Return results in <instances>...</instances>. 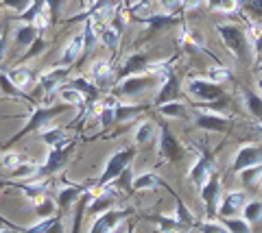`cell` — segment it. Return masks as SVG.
<instances>
[{"label": "cell", "instance_id": "6da1fadb", "mask_svg": "<svg viewBox=\"0 0 262 233\" xmlns=\"http://www.w3.org/2000/svg\"><path fill=\"white\" fill-rule=\"evenodd\" d=\"M216 33L221 37V42L227 48V53L232 55L236 61L241 63H249L251 61V42L249 35L243 27L234 22H221L216 24Z\"/></svg>", "mask_w": 262, "mask_h": 233}, {"label": "cell", "instance_id": "7a4b0ae2", "mask_svg": "<svg viewBox=\"0 0 262 233\" xmlns=\"http://www.w3.org/2000/svg\"><path fill=\"white\" fill-rule=\"evenodd\" d=\"M29 107H31V116H29V120H27V124H24L15 135H11V140H7V142L3 144L5 150L9 148V146H13L15 142H20L24 135L39 131V128H44L48 122H53L57 116H61V114H66L68 109H72L70 105H66V102H61V105H29Z\"/></svg>", "mask_w": 262, "mask_h": 233}, {"label": "cell", "instance_id": "3957f363", "mask_svg": "<svg viewBox=\"0 0 262 233\" xmlns=\"http://www.w3.org/2000/svg\"><path fill=\"white\" fill-rule=\"evenodd\" d=\"M134 157H136V146H122L116 152H112L107 164L103 168V174L94 181L92 190H101L105 186H110V183H114L131 164H134Z\"/></svg>", "mask_w": 262, "mask_h": 233}, {"label": "cell", "instance_id": "277c9868", "mask_svg": "<svg viewBox=\"0 0 262 233\" xmlns=\"http://www.w3.org/2000/svg\"><path fill=\"white\" fill-rule=\"evenodd\" d=\"M77 146H79L77 140H66L61 144H57V146H51L46 152V157H44V162L39 164L37 176H53L57 172H61L63 168L70 164Z\"/></svg>", "mask_w": 262, "mask_h": 233}, {"label": "cell", "instance_id": "5b68a950", "mask_svg": "<svg viewBox=\"0 0 262 233\" xmlns=\"http://www.w3.org/2000/svg\"><path fill=\"white\" fill-rule=\"evenodd\" d=\"M162 81H164V76L160 74L142 72V74H134V76H127L122 81H118L116 87H114V94L120 96V98H136V96L144 94L151 87H160Z\"/></svg>", "mask_w": 262, "mask_h": 233}, {"label": "cell", "instance_id": "8992f818", "mask_svg": "<svg viewBox=\"0 0 262 233\" xmlns=\"http://www.w3.org/2000/svg\"><path fill=\"white\" fill-rule=\"evenodd\" d=\"M158 152L164 162L168 164H179L182 159L186 157V146L177 140V135L170 131L168 124H160V131H158Z\"/></svg>", "mask_w": 262, "mask_h": 233}, {"label": "cell", "instance_id": "52a82bcc", "mask_svg": "<svg viewBox=\"0 0 262 233\" xmlns=\"http://www.w3.org/2000/svg\"><path fill=\"white\" fill-rule=\"evenodd\" d=\"M129 216H134V210H129V207H112V210L94 216L88 233H114Z\"/></svg>", "mask_w": 262, "mask_h": 233}, {"label": "cell", "instance_id": "ba28073f", "mask_svg": "<svg viewBox=\"0 0 262 233\" xmlns=\"http://www.w3.org/2000/svg\"><path fill=\"white\" fill-rule=\"evenodd\" d=\"M131 18L146 27V39H153L160 33H164V31L182 24L177 13H166V11L164 13H146V15H131Z\"/></svg>", "mask_w": 262, "mask_h": 233}, {"label": "cell", "instance_id": "9c48e42d", "mask_svg": "<svg viewBox=\"0 0 262 233\" xmlns=\"http://www.w3.org/2000/svg\"><path fill=\"white\" fill-rule=\"evenodd\" d=\"M186 92L192 96V98H196L199 102H212V100H221L225 98V90L223 85H216L208 81L206 76H194V79H188L186 83Z\"/></svg>", "mask_w": 262, "mask_h": 233}, {"label": "cell", "instance_id": "30bf717a", "mask_svg": "<svg viewBox=\"0 0 262 233\" xmlns=\"http://www.w3.org/2000/svg\"><path fill=\"white\" fill-rule=\"evenodd\" d=\"M192 122L196 128L203 131H212V133H227L232 128V118L219 111H210V109H196V114L192 116Z\"/></svg>", "mask_w": 262, "mask_h": 233}, {"label": "cell", "instance_id": "8fae6325", "mask_svg": "<svg viewBox=\"0 0 262 233\" xmlns=\"http://www.w3.org/2000/svg\"><path fill=\"white\" fill-rule=\"evenodd\" d=\"M68 76H70V66H61L59 63V66H53V68H46L44 72H39L35 79V85L44 96H51L59 90Z\"/></svg>", "mask_w": 262, "mask_h": 233}, {"label": "cell", "instance_id": "7c38bea8", "mask_svg": "<svg viewBox=\"0 0 262 233\" xmlns=\"http://www.w3.org/2000/svg\"><path fill=\"white\" fill-rule=\"evenodd\" d=\"M153 61V55L149 50H138V53H131L129 57L125 59V63L118 68L116 76H114V85H116L118 81H122V79L127 76H134V74H142V72L149 70Z\"/></svg>", "mask_w": 262, "mask_h": 233}, {"label": "cell", "instance_id": "4fadbf2b", "mask_svg": "<svg viewBox=\"0 0 262 233\" xmlns=\"http://www.w3.org/2000/svg\"><path fill=\"white\" fill-rule=\"evenodd\" d=\"M258 164H262V142L243 144V146L234 152L229 170L238 174L241 170H245V168H251V166H258Z\"/></svg>", "mask_w": 262, "mask_h": 233}, {"label": "cell", "instance_id": "5bb4252c", "mask_svg": "<svg viewBox=\"0 0 262 233\" xmlns=\"http://www.w3.org/2000/svg\"><path fill=\"white\" fill-rule=\"evenodd\" d=\"M7 186L22 190L29 200H35L37 203L39 198H44L51 192L53 181H51V176H33V179H22V181H7Z\"/></svg>", "mask_w": 262, "mask_h": 233}, {"label": "cell", "instance_id": "9a60e30c", "mask_svg": "<svg viewBox=\"0 0 262 233\" xmlns=\"http://www.w3.org/2000/svg\"><path fill=\"white\" fill-rule=\"evenodd\" d=\"M212 170H214V155L203 148L199 152V157H196V162L192 164V168L188 170V181H190L194 188H201L203 183L210 179Z\"/></svg>", "mask_w": 262, "mask_h": 233}, {"label": "cell", "instance_id": "2e32d148", "mask_svg": "<svg viewBox=\"0 0 262 233\" xmlns=\"http://www.w3.org/2000/svg\"><path fill=\"white\" fill-rule=\"evenodd\" d=\"M199 192H201L203 205H206L208 218H214V216H219V203H221V196H223V194H221V179H219V174L212 172L210 179L199 188Z\"/></svg>", "mask_w": 262, "mask_h": 233}, {"label": "cell", "instance_id": "e0dca14e", "mask_svg": "<svg viewBox=\"0 0 262 233\" xmlns=\"http://www.w3.org/2000/svg\"><path fill=\"white\" fill-rule=\"evenodd\" d=\"M90 188H94V181H85V183H81V186H61L59 190H57L55 192V203H57V207H59L61 216L66 212H70V207H75V203L81 198V194Z\"/></svg>", "mask_w": 262, "mask_h": 233}, {"label": "cell", "instance_id": "ac0fdd59", "mask_svg": "<svg viewBox=\"0 0 262 233\" xmlns=\"http://www.w3.org/2000/svg\"><path fill=\"white\" fill-rule=\"evenodd\" d=\"M179 94H182V81H179L177 72L173 68L166 76H164V81L160 83L153 102H155V107H158V105H164V102H168V100H179Z\"/></svg>", "mask_w": 262, "mask_h": 233}, {"label": "cell", "instance_id": "d6986e66", "mask_svg": "<svg viewBox=\"0 0 262 233\" xmlns=\"http://www.w3.org/2000/svg\"><path fill=\"white\" fill-rule=\"evenodd\" d=\"M247 192L245 190H232V192H225L223 196H221V203H219V216L221 218H232V216H236L243 205L247 203Z\"/></svg>", "mask_w": 262, "mask_h": 233}, {"label": "cell", "instance_id": "ffe728a7", "mask_svg": "<svg viewBox=\"0 0 262 233\" xmlns=\"http://www.w3.org/2000/svg\"><path fill=\"white\" fill-rule=\"evenodd\" d=\"M110 11H112V0H90V5L85 7L83 11L72 15V18H68L66 22H70V24L72 22H85V20L98 22V20H103Z\"/></svg>", "mask_w": 262, "mask_h": 233}, {"label": "cell", "instance_id": "44dd1931", "mask_svg": "<svg viewBox=\"0 0 262 233\" xmlns=\"http://www.w3.org/2000/svg\"><path fill=\"white\" fill-rule=\"evenodd\" d=\"M83 57V33H75L70 37V42L63 46V50L59 55V63L61 66H72Z\"/></svg>", "mask_w": 262, "mask_h": 233}, {"label": "cell", "instance_id": "7402d4cb", "mask_svg": "<svg viewBox=\"0 0 262 233\" xmlns=\"http://www.w3.org/2000/svg\"><path fill=\"white\" fill-rule=\"evenodd\" d=\"M144 109H149V105L144 102H122L116 98V107H114V124H122L129 118H136L138 114H142Z\"/></svg>", "mask_w": 262, "mask_h": 233}, {"label": "cell", "instance_id": "603a6c76", "mask_svg": "<svg viewBox=\"0 0 262 233\" xmlns=\"http://www.w3.org/2000/svg\"><path fill=\"white\" fill-rule=\"evenodd\" d=\"M94 31H96V35H98V42H101L103 46H107L110 50H114V55H116L118 48H120V37H122L118 31L112 29L110 24H101V20L94 22Z\"/></svg>", "mask_w": 262, "mask_h": 233}, {"label": "cell", "instance_id": "cb8c5ba5", "mask_svg": "<svg viewBox=\"0 0 262 233\" xmlns=\"http://www.w3.org/2000/svg\"><path fill=\"white\" fill-rule=\"evenodd\" d=\"M241 96H243V105L247 109V114L258 124H262V96L258 92L249 90V87H241Z\"/></svg>", "mask_w": 262, "mask_h": 233}, {"label": "cell", "instance_id": "d4e9b609", "mask_svg": "<svg viewBox=\"0 0 262 233\" xmlns=\"http://www.w3.org/2000/svg\"><path fill=\"white\" fill-rule=\"evenodd\" d=\"M0 96H7V98H15V100H27L29 105H35V100L31 98V94H27L24 90H20L9 76L7 72L0 70Z\"/></svg>", "mask_w": 262, "mask_h": 233}, {"label": "cell", "instance_id": "484cf974", "mask_svg": "<svg viewBox=\"0 0 262 233\" xmlns=\"http://www.w3.org/2000/svg\"><path fill=\"white\" fill-rule=\"evenodd\" d=\"M39 35V29L35 24H27V22H20L18 27L13 29V44L18 48H29L33 44V39Z\"/></svg>", "mask_w": 262, "mask_h": 233}, {"label": "cell", "instance_id": "4316f807", "mask_svg": "<svg viewBox=\"0 0 262 233\" xmlns=\"http://www.w3.org/2000/svg\"><path fill=\"white\" fill-rule=\"evenodd\" d=\"M158 111L166 118V120H190V111H188L186 102L182 100H168L164 105H158Z\"/></svg>", "mask_w": 262, "mask_h": 233}, {"label": "cell", "instance_id": "83f0119b", "mask_svg": "<svg viewBox=\"0 0 262 233\" xmlns=\"http://www.w3.org/2000/svg\"><path fill=\"white\" fill-rule=\"evenodd\" d=\"M158 131H160V126L155 124L153 120H142V122L134 128L136 146H144V144H149L151 140H158Z\"/></svg>", "mask_w": 262, "mask_h": 233}, {"label": "cell", "instance_id": "f1b7e54d", "mask_svg": "<svg viewBox=\"0 0 262 233\" xmlns=\"http://www.w3.org/2000/svg\"><path fill=\"white\" fill-rule=\"evenodd\" d=\"M164 183L166 181H162L155 172H140L138 176H134L131 179V190L134 192H153L155 188H164Z\"/></svg>", "mask_w": 262, "mask_h": 233}, {"label": "cell", "instance_id": "f546056e", "mask_svg": "<svg viewBox=\"0 0 262 233\" xmlns=\"http://www.w3.org/2000/svg\"><path fill=\"white\" fill-rule=\"evenodd\" d=\"M7 76L11 79V81L20 87V90H27V87L35 81V72H33L31 66H24V63H20V66H13L7 70Z\"/></svg>", "mask_w": 262, "mask_h": 233}, {"label": "cell", "instance_id": "4dcf8cb0", "mask_svg": "<svg viewBox=\"0 0 262 233\" xmlns=\"http://www.w3.org/2000/svg\"><path fill=\"white\" fill-rule=\"evenodd\" d=\"M57 96H59L61 102H66V105H70V107H77V109L88 107L85 96L81 94L77 87H72V85H61L59 90H57Z\"/></svg>", "mask_w": 262, "mask_h": 233}, {"label": "cell", "instance_id": "1f68e13d", "mask_svg": "<svg viewBox=\"0 0 262 233\" xmlns=\"http://www.w3.org/2000/svg\"><path fill=\"white\" fill-rule=\"evenodd\" d=\"M146 220L158 224L162 233H177V231H188V227L177 218V216H146Z\"/></svg>", "mask_w": 262, "mask_h": 233}, {"label": "cell", "instance_id": "d6a6232c", "mask_svg": "<svg viewBox=\"0 0 262 233\" xmlns=\"http://www.w3.org/2000/svg\"><path fill=\"white\" fill-rule=\"evenodd\" d=\"M114 107H116V98L107 96L98 102V122H101L103 131H110L114 126Z\"/></svg>", "mask_w": 262, "mask_h": 233}, {"label": "cell", "instance_id": "836d02e7", "mask_svg": "<svg viewBox=\"0 0 262 233\" xmlns=\"http://www.w3.org/2000/svg\"><path fill=\"white\" fill-rule=\"evenodd\" d=\"M114 76V68H112V61L110 59H96L90 63V79L96 83L101 81H110Z\"/></svg>", "mask_w": 262, "mask_h": 233}, {"label": "cell", "instance_id": "e575fe53", "mask_svg": "<svg viewBox=\"0 0 262 233\" xmlns=\"http://www.w3.org/2000/svg\"><path fill=\"white\" fill-rule=\"evenodd\" d=\"M68 85L77 87V90L85 96V100H88V102H92V100L98 98V87H96V83H94L90 76H75Z\"/></svg>", "mask_w": 262, "mask_h": 233}, {"label": "cell", "instance_id": "d590c367", "mask_svg": "<svg viewBox=\"0 0 262 233\" xmlns=\"http://www.w3.org/2000/svg\"><path fill=\"white\" fill-rule=\"evenodd\" d=\"M48 39L44 37V35H37L35 39H33V44L27 48V53L24 55H20V59H18V63H27V61H33V59H37L39 55H44L46 50H48Z\"/></svg>", "mask_w": 262, "mask_h": 233}, {"label": "cell", "instance_id": "8d00e7d4", "mask_svg": "<svg viewBox=\"0 0 262 233\" xmlns=\"http://www.w3.org/2000/svg\"><path fill=\"white\" fill-rule=\"evenodd\" d=\"M249 42H251V50L256 53V63H262V22L253 20L249 22Z\"/></svg>", "mask_w": 262, "mask_h": 233}, {"label": "cell", "instance_id": "74e56055", "mask_svg": "<svg viewBox=\"0 0 262 233\" xmlns=\"http://www.w3.org/2000/svg\"><path fill=\"white\" fill-rule=\"evenodd\" d=\"M37 170H39V164L33 162V159H24L20 166H15L11 170V179L13 181H22V179H33V176H37Z\"/></svg>", "mask_w": 262, "mask_h": 233}, {"label": "cell", "instance_id": "f35d334b", "mask_svg": "<svg viewBox=\"0 0 262 233\" xmlns=\"http://www.w3.org/2000/svg\"><path fill=\"white\" fill-rule=\"evenodd\" d=\"M179 46H184V50H199V48L203 46V37L199 31H192V29H186L182 31V35L177 37Z\"/></svg>", "mask_w": 262, "mask_h": 233}, {"label": "cell", "instance_id": "ab89813d", "mask_svg": "<svg viewBox=\"0 0 262 233\" xmlns=\"http://www.w3.org/2000/svg\"><path fill=\"white\" fill-rule=\"evenodd\" d=\"M238 179H241V183H243V190L256 188L258 183H260V179H262V164L241 170V172H238Z\"/></svg>", "mask_w": 262, "mask_h": 233}, {"label": "cell", "instance_id": "60d3db41", "mask_svg": "<svg viewBox=\"0 0 262 233\" xmlns=\"http://www.w3.org/2000/svg\"><path fill=\"white\" fill-rule=\"evenodd\" d=\"M39 140H42L48 148L51 146H57V144H61V142H66L68 138H66V131L61 126H51V128H39Z\"/></svg>", "mask_w": 262, "mask_h": 233}, {"label": "cell", "instance_id": "b9f144b4", "mask_svg": "<svg viewBox=\"0 0 262 233\" xmlns=\"http://www.w3.org/2000/svg\"><path fill=\"white\" fill-rule=\"evenodd\" d=\"M55 214H59V207H57L53 196L46 194L44 198H39L37 203H35V216H37V220L51 218V216H55Z\"/></svg>", "mask_w": 262, "mask_h": 233}, {"label": "cell", "instance_id": "7bdbcfd3", "mask_svg": "<svg viewBox=\"0 0 262 233\" xmlns=\"http://www.w3.org/2000/svg\"><path fill=\"white\" fill-rule=\"evenodd\" d=\"M83 57L85 55H90L96 48V44H98V35H96V31H94V22L92 20H85L83 22ZM81 57V59H83Z\"/></svg>", "mask_w": 262, "mask_h": 233}, {"label": "cell", "instance_id": "ee69618b", "mask_svg": "<svg viewBox=\"0 0 262 233\" xmlns=\"http://www.w3.org/2000/svg\"><path fill=\"white\" fill-rule=\"evenodd\" d=\"M241 216L249 224H256L262 220V200H247L241 210Z\"/></svg>", "mask_w": 262, "mask_h": 233}, {"label": "cell", "instance_id": "f6af8a7d", "mask_svg": "<svg viewBox=\"0 0 262 233\" xmlns=\"http://www.w3.org/2000/svg\"><path fill=\"white\" fill-rule=\"evenodd\" d=\"M206 79L212 81V83H216V85H223V83H227L229 79H232V72H229L223 63H216V66H210L206 70Z\"/></svg>", "mask_w": 262, "mask_h": 233}, {"label": "cell", "instance_id": "bcb514c9", "mask_svg": "<svg viewBox=\"0 0 262 233\" xmlns=\"http://www.w3.org/2000/svg\"><path fill=\"white\" fill-rule=\"evenodd\" d=\"M229 229V233H251V224L243 218V216H232V218L221 220Z\"/></svg>", "mask_w": 262, "mask_h": 233}, {"label": "cell", "instance_id": "7dc6e473", "mask_svg": "<svg viewBox=\"0 0 262 233\" xmlns=\"http://www.w3.org/2000/svg\"><path fill=\"white\" fill-rule=\"evenodd\" d=\"M194 227L199 233H229V229L225 227V224L221 220H214V218H206V220L196 222Z\"/></svg>", "mask_w": 262, "mask_h": 233}, {"label": "cell", "instance_id": "c3c4849f", "mask_svg": "<svg viewBox=\"0 0 262 233\" xmlns=\"http://www.w3.org/2000/svg\"><path fill=\"white\" fill-rule=\"evenodd\" d=\"M24 159H29V157H24V155H20V152H13V150H5L3 155H0V166L3 168H7V170H13L15 166H20Z\"/></svg>", "mask_w": 262, "mask_h": 233}, {"label": "cell", "instance_id": "681fc988", "mask_svg": "<svg viewBox=\"0 0 262 233\" xmlns=\"http://www.w3.org/2000/svg\"><path fill=\"white\" fill-rule=\"evenodd\" d=\"M241 11H245L253 20L262 18V0H241Z\"/></svg>", "mask_w": 262, "mask_h": 233}, {"label": "cell", "instance_id": "f907efd6", "mask_svg": "<svg viewBox=\"0 0 262 233\" xmlns=\"http://www.w3.org/2000/svg\"><path fill=\"white\" fill-rule=\"evenodd\" d=\"M31 3H33V0H3L0 5H3L5 9H9V11H13V13L20 15V13H24V11L29 9Z\"/></svg>", "mask_w": 262, "mask_h": 233}, {"label": "cell", "instance_id": "816d5d0a", "mask_svg": "<svg viewBox=\"0 0 262 233\" xmlns=\"http://www.w3.org/2000/svg\"><path fill=\"white\" fill-rule=\"evenodd\" d=\"M219 11H221V13H234V11H241V0H221Z\"/></svg>", "mask_w": 262, "mask_h": 233}, {"label": "cell", "instance_id": "f5cc1de1", "mask_svg": "<svg viewBox=\"0 0 262 233\" xmlns=\"http://www.w3.org/2000/svg\"><path fill=\"white\" fill-rule=\"evenodd\" d=\"M160 7L166 13H177V11H182V0H158Z\"/></svg>", "mask_w": 262, "mask_h": 233}, {"label": "cell", "instance_id": "db71d44e", "mask_svg": "<svg viewBox=\"0 0 262 233\" xmlns=\"http://www.w3.org/2000/svg\"><path fill=\"white\" fill-rule=\"evenodd\" d=\"M7 46H9V31H0V70H3V63H5Z\"/></svg>", "mask_w": 262, "mask_h": 233}, {"label": "cell", "instance_id": "11a10c76", "mask_svg": "<svg viewBox=\"0 0 262 233\" xmlns=\"http://www.w3.org/2000/svg\"><path fill=\"white\" fill-rule=\"evenodd\" d=\"M61 5H63V0H46V9H48V13H51L53 22L57 20V15H59Z\"/></svg>", "mask_w": 262, "mask_h": 233}, {"label": "cell", "instance_id": "9f6ffc18", "mask_svg": "<svg viewBox=\"0 0 262 233\" xmlns=\"http://www.w3.org/2000/svg\"><path fill=\"white\" fill-rule=\"evenodd\" d=\"M201 7V0H182V11H192Z\"/></svg>", "mask_w": 262, "mask_h": 233}, {"label": "cell", "instance_id": "6f0895ef", "mask_svg": "<svg viewBox=\"0 0 262 233\" xmlns=\"http://www.w3.org/2000/svg\"><path fill=\"white\" fill-rule=\"evenodd\" d=\"M219 5H221V0H206V7L210 11H219Z\"/></svg>", "mask_w": 262, "mask_h": 233}, {"label": "cell", "instance_id": "680465c9", "mask_svg": "<svg viewBox=\"0 0 262 233\" xmlns=\"http://www.w3.org/2000/svg\"><path fill=\"white\" fill-rule=\"evenodd\" d=\"M0 233H31L29 227L27 229H22V231H15V229H7V227H0Z\"/></svg>", "mask_w": 262, "mask_h": 233}, {"label": "cell", "instance_id": "91938a15", "mask_svg": "<svg viewBox=\"0 0 262 233\" xmlns=\"http://www.w3.org/2000/svg\"><path fill=\"white\" fill-rule=\"evenodd\" d=\"M258 90H260V92H262V74H260V76H258Z\"/></svg>", "mask_w": 262, "mask_h": 233}, {"label": "cell", "instance_id": "94428289", "mask_svg": "<svg viewBox=\"0 0 262 233\" xmlns=\"http://www.w3.org/2000/svg\"><path fill=\"white\" fill-rule=\"evenodd\" d=\"M127 233H136V229L134 227H127Z\"/></svg>", "mask_w": 262, "mask_h": 233}, {"label": "cell", "instance_id": "6125c7cd", "mask_svg": "<svg viewBox=\"0 0 262 233\" xmlns=\"http://www.w3.org/2000/svg\"><path fill=\"white\" fill-rule=\"evenodd\" d=\"M256 128H258V133H260V135H262V124H258V126H256Z\"/></svg>", "mask_w": 262, "mask_h": 233}, {"label": "cell", "instance_id": "be15d7a7", "mask_svg": "<svg viewBox=\"0 0 262 233\" xmlns=\"http://www.w3.org/2000/svg\"><path fill=\"white\" fill-rule=\"evenodd\" d=\"M258 72H260V74H262V63H258Z\"/></svg>", "mask_w": 262, "mask_h": 233}, {"label": "cell", "instance_id": "e7e4bbea", "mask_svg": "<svg viewBox=\"0 0 262 233\" xmlns=\"http://www.w3.org/2000/svg\"><path fill=\"white\" fill-rule=\"evenodd\" d=\"M0 15H3V5H0Z\"/></svg>", "mask_w": 262, "mask_h": 233}, {"label": "cell", "instance_id": "03108f58", "mask_svg": "<svg viewBox=\"0 0 262 233\" xmlns=\"http://www.w3.org/2000/svg\"><path fill=\"white\" fill-rule=\"evenodd\" d=\"M177 233H190V231H177Z\"/></svg>", "mask_w": 262, "mask_h": 233}, {"label": "cell", "instance_id": "003e7915", "mask_svg": "<svg viewBox=\"0 0 262 233\" xmlns=\"http://www.w3.org/2000/svg\"><path fill=\"white\" fill-rule=\"evenodd\" d=\"M258 186H260V188H262V179H260V183H258Z\"/></svg>", "mask_w": 262, "mask_h": 233}]
</instances>
